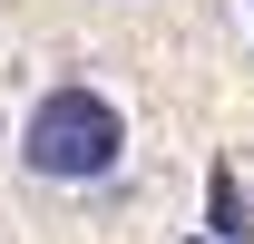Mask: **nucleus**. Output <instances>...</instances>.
<instances>
[{
  "label": "nucleus",
  "instance_id": "nucleus-3",
  "mask_svg": "<svg viewBox=\"0 0 254 244\" xmlns=\"http://www.w3.org/2000/svg\"><path fill=\"white\" fill-rule=\"evenodd\" d=\"M245 20H254V0H245Z\"/></svg>",
  "mask_w": 254,
  "mask_h": 244
},
{
  "label": "nucleus",
  "instance_id": "nucleus-1",
  "mask_svg": "<svg viewBox=\"0 0 254 244\" xmlns=\"http://www.w3.org/2000/svg\"><path fill=\"white\" fill-rule=\"evenodd\" d=\"M10 156H20V176L39 185H108L127 166V118L108 88H39L30 108H20V137H10Z\"/></svg>",
  "mask_w": 254,
  "mask_h": 244
},
{
  "label": "nucleus",
  "instance_id": "nucleus-2",
  "mask_svg": "<svg viewBox=\"0 0 254 244\" xmlns=\"http://www.w3.org/2000/svg\"><path fill=\"white\" fill-rule=\"evenodd\" d=\"M195 244H215V235H195Z\"/></svg>",
  "mask_w": 254,
  "mask_h": 244
}]
</instances>
